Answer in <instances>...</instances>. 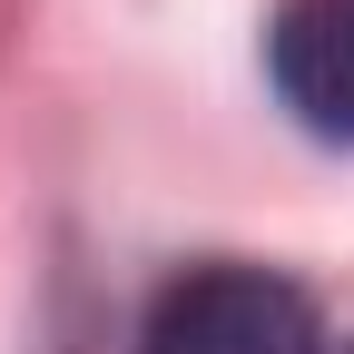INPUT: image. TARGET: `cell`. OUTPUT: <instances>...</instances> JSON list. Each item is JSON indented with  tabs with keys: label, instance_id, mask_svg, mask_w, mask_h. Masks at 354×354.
I'll return each instance as SVG.
<instances>
[{
	"label": "cell",
	"instance_id": "1",
	"mask_svg": "<svg viewBox=\"0 0 354 354\" xmlns=\"http://www.w3.org/2000/svg\"><path fill=\"white\" fill-rule=\"evenodd\" d=\"M138 354H325V325L305 305V286H286L276 266L216 256L148 295Z\"/></svg>",
	"mask_w": 354,
	"mask_h": 354
},
{
	"label": "cell",
	"instance_id": "2",
	"mask_svg": "<svg viewBox=\"0 0 354 354\" xmlns=\"http://www.w3.org/2000/svg\"><path fill=\"white\" fill-rule=\"evenodd\" d=\"M266 79H276V99L305 138L354 148V0H276Z\"/></svg>",
	"mask_w": 354,
	"mask_h": 354
},
{
	"label": "cell",
	"instance_id": "3",
	"mask_svg": "<svg viewBox=\"0 0 354 354\" xmlns=\"http://www.w3.org/2000/svg\"><path fill=\"white\" fill-rule=\"evenodd\" d=\"M344 354H354V344H344Z\"/></svg>",
	"mask_w": 354,
	"mask_h": 354
}]
</instances>
